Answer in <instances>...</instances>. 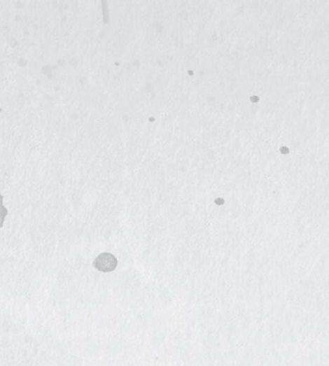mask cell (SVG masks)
<instances>
[{
	"label": "cell",
	"mask_w": 329,
	"mask_h": 366,
	"mask_svg": "<svg viewBox=\"0 0 329 366\" xmlns=\"http://www.w3.org/2000/svg\"><path fill=\"white\" fill-rule=\"evenodd\" d=\"M118 265L115 257L110 253H102L94 260V267L100 272H109L113 271Z\"/></svg>",
	"instance_id": "cell-1"
},
{
	"label": "cell",
	"mask_w": 329,
	"mask_h": 366,
	"mask_svg": "<svg viewBox=\"0 0 329 366\" xmlns=\"http://www.w3.org/2000/svg\"><path fill=\"white\" fill-rule=\"evenodd\" d=\"M7 214V209L3 204V196L0 192V228L3 226L5 218Z\"/></svg>",
	"instance_id": "cell-2"
}]
</instances>
